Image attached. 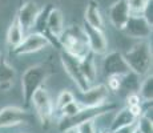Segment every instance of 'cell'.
<instances>
[{
	"mask_svg": "<svg viewBox=\"0 0 153 133\" xmlns=\"http://www.w3.org/2000/svg\"><path fill=\"white\" fill-rule=\"evenodd\" d=\"M129 69L137 76L148 75L152 68V47L148 41L141 40L132 45L124 55Z\"/></svg>",
	"mask_w": 153,
	"mask_h": 133,
	"instance_id": "1",
	"label": "cell"
},
{
	"mask_svg": "<svg viewBox=\"0 0 153 133\" xmlns=\"http://www.w3.org/2000/svg\"><path fill=\"white\" fill-rule=\"evenodd\" d=\"M52 67L49 64H36L29 67L22 76V93L24 99V104H31V99L33 93L43 87L45 80L51 76Z\"/></svg>",
	"mask_w": 153,
	"mask_h": 133,
	"instance_id": "2",
	"label": "cell"
},
{
	"mask_svg": "<svg viewBox=\"0 0 153 133\" xmlns=\"http://www.w3.org/2000/svg\"><path fill=\"white\" fill-rule=\"evenodd\" d=\"M57 40L64 48V51L75 56L79 60H81L89 52L87 35H85L83 27L71 25L68 28H64L63 33L60 35Z\"/></svg>",
	"mask_w": 153,
	"mask_h": 133,
	"instance_id": "3",
	"label": "cell"
},
{
	"mask_svg": "<svg viewBox=\"0 0 153 133\" xmlns=\"http://www.w3.org/2000/svg\"><path fill=\"white\" fill-rule=\"evenodd\" d=\"M116 105L114 104H101L97 106H84L81 108L75 116L68 117V119H61L60 124H59V129L61 132L65 131L68 128H76L79 124L84 123L88 120H96L99 117H101L102 114H107L109 112L114 111Z\"/></svg>",
	"mask_w": 153,
	"mask_h": 133,
	"instance_id": "4",
	"label": "cell"
},
{
	"mask_svg": "<svg viewBox=\"0 0 153 133\" xmlns=\"http://www.w3.org/2000/svg\"><path fill=\"white\" fill-rule=\"evenodd\" d=\"M31 103L33 105L35 111H36V114L39 117L40 123L44 125H49L52 117H53V112H55V106L51 100V96H49L48 91L44 87H40L36 92L33 93L31 99Z\"/></svg>",
	"mask_w": 153,
	"mask_h": 133,
	"instance_id": "5",
	"label": "cell"
},
{
	"mask_svg": "<svg viewBox=\"0 0 153 133\" xmlns=\"http://www.w3.org/2000/svg\"><path fill=\"white\" fill-rule=\"evenodd\" d=\"M60 57H61V64H63L64 69H65V72L69 75V77L72 79V81L76 84L77 89L80 91V92L87 91L88 88L91 87V84L87 81V79H85L83 75V71H81V68H80V60L76 59L75 56L67 53L65 51L61 52Z\"/></svg>",
	"mask_w": 153,
	"mask_h": 133,
	"instance_id": "6",
	"label": "cell"
},
{
	"mask_svg": "<svg viewBox=\"0 0 153 133\" xmlns=\"http://www.w3.org/2000/svg\"><path fill=\"white\" fill-rule=\"evenodd\" d=\"M51 44L49 37L45 35L36 32V33H29L27 36H24V39L22 40V43L17 47H15L12 49L13 55H28V53H35L39 52L42 49L47 48Z\"/></svg>",
	"mask_w": 153,
	"mask_h": 133,
	"instance_id": "7",
	"label": "cell"
},
{
	"mask_svg": "<svg viewBox=\"0 0 153 133\" xmlns=\"http://www.w3.org/2000/svg\"><path fill=\"white\" fill-rule=\"evenodd\" d=\"M123 31L132 39L145 40L152 35V25L146 22L143 15H131Z\"/></svg>",
	"mask_w": 153,
	"mask_h": 133,
	"instance_id": "8",
	"label": "cell"
},
{
	"mask_svg": "<svg viewBox=\"0 0 153 133\" xmlns=\"http://www.w3.org/2000/svg\"><path fill=\"white\" fill-rule=\"evenodd\" d=\"M109 96V91L105 84H99L95 87H89L87 91L80 92V99H75L81 106H97L105 104Z\"/></svg>",
	"mask_w": 153,
	"mask_h": 133,
	"instance_id": "9",
	"label": "cell"
},
{
	"mask_svg": "<svg viewBox=\"0 0 153 133\" xmlns=\"http://www.w3.org/2000/svg\"><path fill=\"white\" fill-rule=\"evenodd\" d=\"M102 69L107 76H125L132 72L123 53L120 52H111L105 55L102 61Z\"/></svg>",
	"mask_w": 153,
	"mask_h": 133,
	"instance_id": "10",
	"label": "cell"
},
{
	"mask_svg": "<svg viewBox=\"0 0 153 133\" xmlns=\"http://www.w3.org/2000/svg\"><path fill=\"white\" fill-rule=\"evenodd\" d=\"M40 11H42V8L35 1H31V0H28V1L23 3L20 5L17 15H16V20L22 25L23 31L27 32L29 29L33 28L35 24H36L37 17L40 15Z\"/></svg>",
	"mask_w": 153,
	"mask_h": 133,
	"instance_id": "11",
	"label": "cell"
},
{
	"mask_svg": "<svg viewBox=\"0 0 153 133\" xmlns=\"http://www.w3.org/2000/svg\"><path fill=\"white\" fill-rule=\"evenodd\" d=\"M31 116L27 111L17 106H5L0 109V128L16 126L20 124H27Z\"/></svg>",
	"mask_w": 153,
	"mask_h": 133,
	"instance_id": "12",
	"label": "cell"
},
{
	"mask_svg": "<svg viewBox=\"0 0 153 133\" xmlns=\"http://www.w3.org/2000/svg\"><path fill=\"white\" fill-rule=\"evenodd\" d=\"M85 35H87L88 45H89V51L93 52L95 55H105L108 51V40L105 37V33L102 29L93 28L89 24L85 23L83 27Z\"/></svg>",
	"mask_w": 153,
	"mask_h": 133,
	"instance_id": "13",
	"label": "cell"
},
{
	"mask_svg": "<svg viewBox=\"0 0 153 133\" xmlns=\"http://www.w3.org/2000/svg\"><path fill=\"white\" fill-rule=\"evenodd\" d=\"M108 16H109L112 25L116 29L123 31L126 22H128L129 16H131V12H129L128 4H126L125 0H117V1H114L111 5L109 11H108Z\"/></svg>",
	"mask_w": 153,
	"mask_h": 133,
	"instance_id": "14",
	"label": "cell"
},
{
	"mask_svg": "<svg viewBox=\"0 0 153 133\" xmlns=\"http://www.w3.org/2000/svg\"><path fill=\"white\" fill-rule=\"evenodd\" d=\"M64 17L63 13L59 8L51 7L47 13V19H45V29L52 35L53 37L59 39L60 35L64 31Z\"/></svg>",
	"mask_w": 153,
	"mask_h": 133,
	"instance_id": "15",
	"label": "cell"
},
{
	"mask_svg": "<svg viewBox=\"0 0 153 133\" xmlns=\"http://www.w3.org/2000/svg\"><path fill=\"white\" fill-rule=\"evenodd\" d=\"M84 19L85 23L89 24L93 28L97 29H104V19L101 16L99 8V3L96 0H89L85 8V13H84Z\"/></svg>",
	"mask_w": 153,
	"mask_h": 133,
	"instance_id": "16",
	"label": "cell"
},
{
	"mask_svg": "<svg viewBox=\"0 0 153 133\" xmlns=\"http://www.w3.org/2000/svg\"><path fill=\"white\" fill-rule=\"evenodd\" d=\"M15 79H16V71L8 61L4 59L0 60V89L7 92L13 85Z\"/></svg>",
	"mask_w": 153,
	"mask_h": 133,
	"instance_id": "17",
	"label": "cell"
},
{
	"mask_svg": "<svg viewBox=\"0 0 153 133\" xmlns=\"http://www.w3.org/2000/svg\"><path fill=\"white\" fill-rule=\"evenodd\" d=\"M80 68L83 71V75L87 79V81L89 84H92L97 77V65H96V60H95V53L91 51L88 52L80 60Z\"/></svg>",
	"mask_w": 153,
	"mask_h": 133,
	"instance_id": "18",
	"label": "cell"
},
{
	"mask_svg": "<svg viewBox=\"0 0 153 133\" xmlns=\"http://www.w3.org/2000/svg\"><path fill=\"white\" fill-rule=\"evenodd\" d=\"M136 120H137V117H134L133 114H132V112L129 111L128 106L120 109V111L116 113V116H114V119L111 124V132L113 133V132H116L117 129L123 128V126L129 125V124H133Z\"/></svg>",
	"mask_w": 153,
	"mask_h": 133,
	"instance_id": "19",
	"label": "cell"
},
{
	"mask_svg": "<svg viewBox=\"0 0 153 133\" xmlns=\"http://www.w3.org/2000/svg\"><path fill=\"white\" fill-rule=\"evenodd\" d=\"M24 31H23L22 25L19 24V22L16 20V17H15V20L12 23H11L10 28H8V32H7V43L8 45L11 47V49H13L15 47H17L20 43H22V40L24 39Z\"/></svg>",
	"mask_w": 153,
	"mask_h": 133,
	"instance_id": "20",
	"label": "cell"
},
{
	"mask_svg": "<svg viewBox=\"0 0 153 133\" xmlns=\"http://www.w3.org/2000/svg\"><path fill=\"white\" fill-rule=\"evenodd\" d=\"M140 97L145 103H148V104H151L153 101V76L152 75H146L145 80L141 82Z\"/></svg>",
	"mask_w": 153,
	"mask_h": 133,
	"instance_id": "21",
	"label": "cell"
},
{
	"mask_svg": "<svg viewBox=\"0 0 153 133\" xmlns=\"http://www.w3.org/2000/svg\"><path fill=\"white\" fill-rule=\"evenodd\" d=\"M83 108L80 104H79L76 100H73V101L68 103L67 105H64L61 109H59V116H60V119H68V117H72L75 116L76 113H77L80 109Z\"/></svg>",
	"mask_w": 153,
	"mask_h": 133,
	"instance_id": "22",
	"label": "cell"
},
{
	"mask_svg": "<svg viewBox=\"0 0 153 133\" xmlns=\"http://www.w3.org/2000/svg\"><path fill=\"white\" fill-rule=\"evenodd\" d=\"M131 15H143L149 0H125Z\"/></svg>",
	"mask_w": 153,
	"mask_h": 133,
	"instance_id": "23",
	"label": "cell"
},
{
	"mask_svg": "<svg viewBox=\"0 0 153 133\" xmlns=\"http://www.w3.org/2000/svg\"><path fill=\"white\" fill-rule=\"evenodd\" d=\"M75 94H73L71 91H63L60 92V94L57 96V100H56V105H55V111L57 112L59 109H61L64 105H67L68 103L73 101L75 100Z\"/></svg>",
	"mask_w": 153,
	"mask_h": 133,
	"instance_id": "24",
	"label": "cell"
},
{
	"mask_svg": "<svg viewBox=\"0 0 153 133\" xmlns=\"http://www.w3.org/2000/svg\"><path fill=\"white\" fill-rule=\"evenodd\" d=\"M139 120H136L137 123V128L140 129L143 133H153V121L151 117L141 114L140 117H137Z\"/></svg>",
	"mask_w": 153,
	"mask_h": 133,
	"instance_id": "25",
	"label": "cell"
},
{
	"mask_svg": "<svg viewBox=\"0 0 153 133\" xmlns=\"http://www.w3.org/2000/svg\"><path fill=\"white\" fill-rule=\"evenodd\" d=\"M79 133H97L96 131V124H95V120H88V121H84V123L79 124L76 126Z\"/></svg>",
	"mask_w": 153,
	"mask_h": 133,
	"instance_id": "26",
	"label": "cell"
},
{
	"mask_svg": "<svg viewBox=\"0 0 153 133\" xmlns=\"http://www.w3.org/2000/svg\"><path fill=\"white\" fill-rule=\"evenodd\" d=\"M108 77V89L119 91L123 87V76H107Z\"/></svg>",
	"mask_w": 153,
	"mask_h": 133,
	"instance_id": "27",
	"label": "cell"
},
{
	"mask_svg": "<svg viewBox=\"0 0 153 133\" xmlns=\"http://www.w3.org/2000/svg\"><path fill=\"white\" fill-rule=\"evenodd\" d=\"M143 16L146 19V22L153 25V0H149L148 4L145 5V10L143 12Z\"/></svg>",
	"mask_w": 153,
	"mask_h": 133,
	"instance_id": "28",
	"label": "cell"
},
{
	"mask_svg": "<svg viewBox=\"0 0 153 133\" xmlns=\"http://www.w3.org/2000/svg\"><path fill=\"white\" fill-rule=\"evenodd\" d=\"M136 126H137V123L134 121L133 124H129V125L123 126V128L117 129V131H116V132H113V133H133V132H134V129H136Z\"/></svg>",
	"mask_w": 153,
	"mask_h": 133,
	"instance_id": "29",
	"label": "cell"
},
{
	"mask_svg": "<svg viewBox=\"0 0 153 133\" xmlns=\"http://www.w3.org/2000/svg\"><path fill=\"white\" fill-rule=\"evenodd\" d=\"M126 101H128V106L140 104V96L137 93H129L126 97Z\"/></svg>",
	"mask_w": 153,
	"mask_h": 133,
	"instance_id": "30",
	"label": "cell"
},
{
	"mask_svg": "<svg viewBox=\"0 0 153 133\" xmlns=\"http://www.w3.org/2000/svg\"><path fill=\"white\" fill-rule=\"evenodd\" d=\"M128 108H129V111L132 112V114H133L134 117H140V116H141V113H143V108H141V105H140V104L131 105V106H128Z\"/></svg>",
	"mask_w": 153,
	"mask_h": 133,
	"instance_id": "31",
	"label": "cell"
},
{
	"mask_svg": "<svg viewBox=\"0 0 153 133\" xmlns=\"http://www.w3.org/2000/svg\"><path fill=\"white\" fill-rule=\"evenodd\" d=\"M63 133H79V132L76 128H68V129H65V131H63Z\"/></svg>",
	"mask_w": 153,
	"mask_h": 133,
	"instance_id": "32",
	"label": "cell"
},
{
	"mask_svg": "<svg viewBox=\"0 0 153 133\" xmlns=\"http://www.w3.org/2000/svg\"><path fill=\"white\" fill-rule=\"evenodd\" d=\"M133 133H143V132H141L140 129H139V128H137V126H136V129H134V132H133Z\"/></svg>",
	"mask_w": 153,
	"mask_h": 133,
	"instance_id": "33",
	"label": "cell"
},
{
	"mask_svg": "<svg viewBox=\"0 0 153 133\" xmlns=\"http://www.w3.org/2000/svg\"><path fill=\"white\" fill-rule=\"evenodd\" d=\"M1 59H3V55H1V52H0V60H1Z\"/></svg>",
	"mask_w": 153,
	"mask_h": 133,
	"instance_id": "34",
	"label": "cell"
}]
</instances>
